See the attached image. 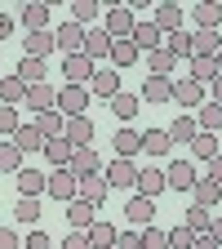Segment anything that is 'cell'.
<instances>
[{"instance_id": "obj_21", "label": "cell", "mask_w": 222, "mask_h": 249, "mask_svg": "<svg viewBox=\"0 0 222 249\" xmlns=\"http://www.w3.org/2000/svg\"><path fill=\"white\" fill-rule=\"evenodd\" d=\"M191 205L218 209V205H222V187H218L213 178H196V187H191Z\"/></svg>"}, {"instance_id": "obj_57", "label": "cell", "mask_w": 222, "mask_h": 249, "mask_svg": "<svg viewBox=\"0 0 222 249\" xmlns=\"http://www.w3.org/2000/svg\"><path fill=\"white\" fill-rule=\"evenodd\" d=\"M209 236H213V240L222 245V218H213V223H209Z\"/></svg>"}, {"instance_id": "obj_42", "label": "cell", "mask_w": 222, "mask_h": 249, "mask_svg": "<svg viewBox=\"0 0 222 249\" xmlns=\"http://www.w3.org/2000/svg\"><path fill=\"white\" fill-rule=\"evenodd\" d=\"M14 218H18V223H27V227H36V218H40V196H18Z\"/></svg>"}, {"instance_id": "obj_48", "label": "cell", "mask_w": 222, "mask_h": 249, "mask_svg": "<svg viewBox=\"0 0 222 249\" xmlns=\"http://www.w3.org/2000/svg\"><path fill=\"white\" fill-rule=\"evenodd\" d=\"M18 124H22L18 107H5V103H0V138H14V134H18Z\"/></svg>"}, {"instance_id": "obj_49", "label": "cell", "mask_w": 222, "mask_h": 249, "mask_svg": "<svg viewBox=\"0 0 222 249\" xmlns=\"http://www.w3.org/2000/svg\"><path fill=\"white\" fill-rule=\"evenodd\" d=\"M142 249H169V231H160V227H142Z\"/></svg>"}, {"instance_id": "obj_24", "label": "cell", "mask_w": 222, "mask_h": 249, "mask_svg": "<svg viewBox=\"0 0 222 249\" xmlns=\"http://www.w3.org/2000/svg\"><path fill=\"white\" fill-rule=\"evenodd\" d=\"M85 236H89V245H93V249H111L120 231H116V223H107V218H93Z\"/></svg>"}, {"instance_id": "obj_29", "label": "cell", "mask_w": 222, "mask_h": 249, "mask_svg": "<svg viewBox=\"0 0 222 249\" xmlns=\"http://www.w3.org/2000/svg\"><path fill=\"white\" fill-rule=\"evenodd\" d=\"M218 49H222L218 31H196L191 36V58H218Z\"/></svg>"}, {"instance_id": "obj_54", "label": "cell", "mask_w": 222, "mask_h": 249, "mask_svg": "<svg viewBox=\"0 0 222 249\" xmlns=\"http://www.w3.org/2000/svg\"><path fill=\"white\" fill-rule=\"evenodd\" d=\"M209 178H213V182L222 187V151H218V156H213V160H209Z\"/></svg>"}, {"instance_id": "obj_53", "label": "cell", "mask_w": 222, "mask_h": 249, "mask_svg": "<svg viewBox=\"0 0 222 249\" xmlns=\"http://www.w3.org/2000/svg\"><path fill=\"white\" fill-rule=\"evenodd\" d=\"M0 249H22V240H18L14 227H0Z\"/></svg>"}, {"instance_id": "obj_19", "label": "cell", "mask_w": 222, "mask_h": 249, "mask_svg": "<svg viewBox=\"0 0 222 249\" xmlns=\"http://www.w3.org/2000/svg\"><path fill=\"white\" fill-rule=\"evenodd\" d=\"M129 40H134V49H138V53H151V49H160V40H165V36H160V27L147 18V22H138V27H134V36H129Z\"/></svg>"}, {"instance_id": "obj_47", "label": "cell", "mask_w": 222, "mask_h": 249, "mask_svg": "<svg viewBox=\"0 0 222 249\" xmlns=\"http://www.w3.org/2000/svg\"><path fill=\"white\" fill-rule=\"evenodd\" d=\"M196 245V231L187 227V223H173L169 227V249H191Z\"/></svg>"}, {"instance_id": "obj_43", "label": "cell", "mask_w": 222, "mask_h": 249, "mask_svg": "<svg viewBox=\"0 0 222 249\" xmlns=\"http://www.w3.org/2000/svg\"><path fill=\"white\" fill-rule=\"evenodd\" d=\"M182 223L191 227L196 236H205V231H209V223H213V209H205V205H191V209L182 213Z\"/></svg>"}, {"instance_id": "obj_5", "label": "cell", "mask_w": 222, "mask_h": 249, "mask_svg": "<svg viewBox=\"0 0 222 249\" xmlns=\"http://www.w3.org/2000/svg\"><path fill=\"white\" fill-rule=\"evenodd\" d=\"M85 107H89V85H62L58 89V107L53 111H62V116H85Z\"/></svg>"}, {"instance_id": "obj_6", "label": "cell", "mask_w": 222, "mask_h": 249, "mask_svg": "<svg viewBox=\"0 0 222 249\" xmlns=\"http://www.w3.org/2000/svg\"><path fill=\"white\" fill-rule=\"evenodd\" d=\"M53 45L62 49V58H71V53H85V27H76V22L67 18L62 27H53Z\"/></svg>"}, {"instance_id": "obj_23", "label": "cell", "mask_w": 222, "mask_h": 249, "mask_svg": "<svg viewBox=\"0 0 222 249\" xmlns=\"http://www.w3.org/2000/svg\"><path fill=\"white\" fill-rule=\"evenodd\" d=\"M22 49H27V58H49L58 45H53V31H27V40H22Z\"/></svg>"}, {"instance_id": "obj_51", "label": "cell", "mask_w": 222, "mask_h": 249, "mask_svg": "<svg viewBox=\"0 0 222 249\" xmlns=\"http://www.w3.org/2000/svg\"><path fill=\"white\" fill-rule=\"evenodd\" d=\"M27 249H53L49 231H40V227H31V236H27Z\"/></svg>"}, {"instance_id": "obj_55", "label": "cell", "mask_w": 222, "mask_h": 249, "mask_svg": "<svg viewBox=\"0 0 222 249\" xmlns=\"http://www.w3.org/2000/svg\"><path fill=\"white\" fill-rule=\"evenodd\" d=\"M191 249H222V245H218V240L205 231V236H196V245H191Z\"/></svg>"}, {"instance_id": "obj_32", "label": "cell", "mask_w": 222, "mask_h": 249, "mask_svg": "<svg viewBox=\"0 0 222 249\" xmlns=\"http://www.w3.org/2000/svg\"><path fill=\"white\" fill-rule=\"evenodd\" d=\"M134 62H138V49H134V40H111V58H107V67L124 71V67H134Z\"/></svg>"}, {"instance_id": "obj_9", "label": "cell", "mask_w": 222, "mask_h": 249, "mask_svg": "<svg viewBox=\"0 0 222 249\" xmlns=\"http://www.w3.org/2000/svg\"><path fill=\"white\" fill-rule=\"evenodd\" d=\"M85 58L93 62V67L111 58V36H107L102 27H85Z\"/></svg>"}, {"instance_id": "obj_38", "label": "cell", "mask_w": 222, "mask_h": 249, "mask_svg": "<svg viewBox=\"0 0 222 249\" xmlns=\"http://www.w3.org/2000/svg\"><path fill=\"white\" fill-rule=\"evenodd\" d=\"M142 151H147V156H169L173 142H169L165 129H142Z\"/></svg>"}, {"instance_id": "obj_37", "label": "cell", "mask_w": 222, "mask_h": 249, "mask_svg": "<svg viewBox=\"0 0 222 249\" xmlns=\"http://www.w3.org/2000/svg\"><path fill=\"white\" fill-rule=\"evenodd\" d=\"M31 124H36L45 138H62V129H67V116H62V111H40Z\"/></svg>"}, {"instance_id": "obj_27", "label": "cell", "mask_w": 222, "mask_h": 249, "mask_svg": "<svg viewBox=\"0 0 222 249\" xmlns=\"http://www.w3.org/2000/svg\"><path fill=\"white\" fill-rule=\"evenodd\" d=\"M45 142H49V138L36 129V124H18V134H14V147H18L22 156H27V151H45Z\"/></svg>"}, {"instance_id": "obj_14", "label": "cell", "mask_w": 222, "mask_h": 249, "mask_svg": "<svg viewBox=\"0 0 222 249\" xmlns=\"http://www.w3.org/2000/svg\"><path fill=\"white\" fill-rule=\"evenodd\" d=\"M165 134H169V142H173V147H191V138L200 134V129H196V116H191V111H178V120L169 124Z\"/></svg>"}, {"instance_id": "obj_33", "label": "cell", "mask_w": 222, "mask_h": 249, "mask_svg": "<svg viewBox=\"0 0 222 249\" xmlns=\"http://www.w3.org/2000/svg\"><path fill=\"white\" fill-rule=\"evenodd\" d=\"M138 107H142V98H138V93H124V89H120L116 98H111V116H116V120H124V124L138 116Z\"/></svg>"}, {"instance_id": "obj_8", "label": "cell", "mask_w": 222, "mask_h": 249, "mask_svg": "<svg viewBox=\"0 0 222 249\" xmlns=\"http://www.w3.org/2000/svg\"><path fill=\"white\" fill-rule=\"evenodd\" d=\"M107 187H120V192H134V182H138V165L134 160H124V156H116V160L107 165Z\"/></svg>"}, {"instance_id": "obj_31", "label": "cell", "mask_w": 222, "mask_h": 249, "mask_svg": "<svg viewBox=\"0 0 222 249\" xmlns=\"http://www.w3.org/2000/svg\"><path fill=\"white\" fill-rule=\"evenodd\" d=\"M218 22H222V5L218 0H200L196 5V31H218Z\"/></svg>"}, {"instance_id": "obj_20", "label": "cell", "mask_w": 222, "mask_h": 249, "mask_svg": "<svg viewBox=\"0 0 222 249\" xmlns=\"http://www.w3.org/2000/svg\"><path fill=\"white\" fill-rule=\"evenodd\" d=\"M62 76H67V85H89L93 62H89L85 53H71V58H62Z\"/></svg>"}, {"instance_id": "obj_39", "label": "cell", "mask_w": 222, "mask_h": 249, "mask_svg": "<svg viewBox=\"0 0 222 249\" xmlns=\"http://www.w3.org/2000/svg\"><path fill=\"white\" fill-rule=\"evenodd\" d=\"M187 67H191V80H200V85H213V76H222L218 58H187Z\"/></svg>"}, {"instance_id": "obj_11", "label": "cell", "mask_w": 222, "mask_h": 249, "mask_svg": "<svg viewBox=\"0 0 222 249\" xmlns=\"http://www.w3.org/2000/svg\"><path fill=\"white\" fill-rule=\"evenodd\" d=\"M76 178H93V174H102V156L93 151V147H76L71 151V165H67Z\"/></svg>"}, {"instance_id": "obj_13", "label": "cell", "mask_w": 222, "mask_h": 249, "mask_svg": "<svg viewBox=\"0 0 222 249\" xmlns=\"http://www.w3.org/2000/svg\"><path fill=\"white\" fill-rule=\"evenodd\" d=\"M107 192H111V187H107V178H102V174H93V178H80L76 200H85V205H93V209H98V205H107Z\"/></svg>"}, {"instance_id": "obj_41", "label": "cell", "mask_w": 222, "mask_h": 249, "mask_svg": "<svg viewBox=\"0 0 222 249\" xmlns=\"http://www.w3.org/2000/svg\"><path fill=\"white\" fill-rule=\"evenodd\" d=\"M14 76H18L22 85H40V80H45V62H40V58H27V53H22V62H18V71H14Z\"/></svg>"}, {"instance_id": "obj_25", "label": "cell", "mask_w": 222, "mask_h": 249, "mask_svg": "<svg viewBox=\"0 0 222 249\" xmlns=\"http://www.w3.org/2000/svg\"><path fill=\"white\" fill-rule=\"evenodd\" d=\"M98 218V209L85 205V200H67V227L71 231H89V223Z\"/></svg>"}, {"instance_id": "obj_22", "label": "cell", "mask_w": 222, "mask_h": 249, "mask_svg": "<svg viewBox=\"0 0 222 249\" xmlns=\"http://www.w3.org/2000/svg\"><path fill=\"white\" fill-rule=\"evenodd\" d=\"M134 192H138V196H147V200H155V196L165 192V169H138Z\"/></svg>"}, {"instance_id": "obj_34", "label": "cell", "mask_w": 222, "mask_h": 249, "mask_svg": "<svg viewBox=\"0 0 222 249\" xmlns=\"http://www.w3.org/2000/svg\"><path fill=\"white\" fill-rule=\"evenodd\" d=\"M160 49H165L173 62L191 58V31H173V36H165V40H160Z\"/></svg>"}, {"instance_id": "obj_58", "label": "cell", "mask_w": 222, "mask_h": 249, "mask_svg": "<svg viewBox=\"0 0 222 249\" xmlns=\"http://www.w3.org/2000/svg\"><path fill=\"white\" fill-rule=\"evenodd\" d=\"M213 103H222V76H213Z\"/></svg>"}, {"instance_id": "obj_40", "label": "cell", "mask_w": 222, "mask_h": 249, "mask_svg": "<svg viewBox=\"0 0 222 249\" xmlns=\"http://www.w3.org/2000/svg\"><path fill=\"white\" fill-rule=\"evenodd\" d=\"M22 169V151L14 147V138H0V174H18Z\"/></svg>"}, {"instance_id": "obj_3", "label": "cell", "mask_w": 222, "mask_h": 249, "mask_svg": "<svg viewBox=\"0 0 222 249\" xmlns=\"http://www.w3.org/2000/svg\"><path fill=\"white\" fill-rule=\"evenodd\" d=\"M76 187H80V178L71 174V169H53L49 178H45V196H53V200H76Z\"/></svg>"}, {"instance_id": "obj_52", "label": "cell", "mask_w": 222, "mask_h": 249, "mask_svg": "<svg viewBox=\"0 0 222 249\" xmlns=\"http://www.w3.org/2000/svg\"><path fill=\"white\" fill-rule=\"evenodd\" d=\"M62 249H93L85 231H67V240H62Z\"/></svg>"}, {"instance_id": "obj_56", "label": "cell", "mask_w": 222, "mask_h": 249, "mask_svg": "<svg viewBox=\"0 0 222 249\" xmlns=\"http://www.w3.org/2000/svg\"><path fill=\"white\" fill-rule=\"evenodd\" d=\"M9 31H14V18H9V14H0V45H5Z\"/></svg>"}, {"instance_id": "obj_16", "label": "cell", "mask_w": 222, "mask_h": 249, "mask_svg": "<svg viewBox=\"0 0 222 249\" xmlns=\"http://www.w3.org/2000/svg\"><path fill=\"white\" fill-rule=\"evenodd\" d=\"M62 138H67L71 147H89V142H93V120H89V116H67Z\"/></svg>"}, {"instance_id": "obj_36", "label": "cell", "mask_w": 222, "mask_h": 249, "mask_svg": "<svg viewBox=\"0 0 222 249\" xmlns=\"http://www.w3.org/2000/svg\"><path fill=\"white\" fill-rule=\"evenodd\" d=\"M98 14H102L98 0H71V22H76V27H93V22H98Z\"/></svg>"}, {"instance_id": "obj_10", "label": "cell", "mask_w": 222, "mask_h": 249, "mask_svg": "<svg viewBox=\"0 0 222 249\" xmlns=\"http://www.w3.org/2000/svg\"><path fill=\"white\" fill-rule=\"evenodd\" d=\"M173 103H178V107H187V111H196V107L205 103V85H200V80H191V76L173 80Z\"/></svg>"}, {"instance_id": "obj_26", "label": "cell", "mask_w": 222, "mask_h": 249, "mask_svg": "<svg viewBox=\"0 0 222 249\" xmlns=\"http://www.w3.org/2000/svg\"><path fill=\"white\" fill-rule=\"evenodd\" d=\"M111 147H116V156H124V160H134V156L142 151V134L138 129H129V124H124V129L111 138Z\"/></svg>"}, {"instance_id": "obj_45", "label": "cell", "mask_w": 222, "mask_h": 249, "mask_svg": "<svg viewBox=\"0 0 222 249\" xmlns=\"http://www.w3.org/2000/svg\"><path fill=\"white\" fill-rule=\"evenodd\" d=\"M169 71H178V62H173L165 49H151V53H147V76H169Z\"/></svg>"}, {"instance_id": "obj_28", "label": "cell", "mask_w": 222, "mask_h": 249, "mask_svg": "<svg viewBox=\"0 0 222 249\" xmlns=\"http://www.w3.org/2000/svg\"><path fill=\"white\" fill-rule=\"evenodd\" d=\"M18 22L27 27V31H49V5H22V14H18Z\"/></svg>"}, {"instance_id": "obj_59", "label": "cell", "mask_w": 222, "mask_h": 249, "mask_svg": "<svg viewBox=\"0 0 222 249\" xmlns=\"http://www.w3.org/2000/svg\"><path fill=\"white\" fill-rule=\"evenodd\" d=\"M218 71H222V49H218Z\"/></svg>"}, {"instance_id": "obj_17", "label": "cell", "mask_w": 222, "mask_h": 249, "mask_svg": "<svg viewBox=\"0 0 222 249\" xmlns=\"http://www.w3.org/2000/svg\"><path fill=\"white\" fill-rule=\"evenodd\" d=\"M196 129H200V134H218V129H222V103L205 98V103L196 107Z\"/></svg>"}, {"instance_id": "obj_4", "label": "cell", "mask_w": 222, "mask_h": 249, "mask_svg": "<svg viewBox=\"0 0 222 249\" xmlns=\"http://www.w3.org/2000/svg\"><path fill=\"white\" fill-rule=\"evenodd\" d=\"M22 107H27V111H36V116H40V111H53V107H58V89H53L49 80H40V85H27V93H22Z\"/></svg>"}, {"instance_id": "obj_1", "label": "cell", "mask_w": 222, "mask_h": 249, "mask_svg": "<svg viewBox=\"0 0 222 249\" xmlns=\"http://www.w3.org/2000/svg\"><path fill=\"white\" fill-rule=\"evenodd\" d=\"M134 27H138L134 9L124 5V0H111V9H107V18H102V31H107L111 40H129V36H134Z\"/></svg>"}, {"instance_id": "obj_12", "label": "cell", "mask_w": 222, "mask_h": 249, "mask_svg": "<svg viewBox=\"0 0 222 249\" xmlns=\"http://www.w3.org/2000/svg\"><path fill=\"white\" fill-rule=\"evenodd\" d=\"M124 218H129L138 231H142V227H151V223H155V200H147V196H138V192H134V196H129V205H124Z\"/></svg>"}, {"instance_id": "obj_18", "label": "cell", "mask_w": 222, "mask_h": 249, "mask_svg": "<svg viewBox=\"0 0 222 249\" xmlns=\"http://www.w3.org/2000/svg\"><path fill=\"white\" fill-rule=\"evenodd\" d=\"M142 103H173V80L169 76H147L142 80Z\"/></svg>"}, {"instance_id": "obj_50", "label": "cell", "mask_w": 222, "mask_h": 249, "mask_svg": "<svg viewBox=\"0 0 222 249\" xmlns=\"http://www.w3.org/2000/svg\"><path fill=\"white\" fill-rule=\"evenodd\" d=\"M111 249H142V231H138V227H134V231H120Z\"/></svg>"}, {"instance_id": "obj_7", "label": "cell", "mask_w": 222, "mask_h": 249, "mask_svg": "<svg viewBox=\"0 0 222 249\" xmlns=\"http://www.w3.org/2000/svg\"><path fill=\"white\" fill-rule=\"evenodd\" d=\"M165 187H173V192H191V187H196V165L187 160V156L169 160V169H165Z\"/></svg>"}, {"instance_id": "obj_44", "label": "cell", "mask_w": 222, "mask_h": 249, "mask_svg": "<svg viewBox=\"0 0 222 249\" xmlns=\"http://www.w3.org/2000/svg\"><path fill=\"white\" fill-rule=\"evenodd\" d=\"M22 93H27V85L18 76H0V103H5V107H18Z\"/></svg>"}, {"instance_id": "obj_15", "label": "cell", "mask_w": 222, "mask_h": 249, "mask_svg": "<svg viewBox=\"0 0 222 249\" xmlns=\"http://www.w3.org/2000/svg\"><path fill=\"white\" fill-rule=\"evenodd\" d=\"M155 27H160V36H173V31H182V9L173 5V0H160L155 5V18H151Z\"/></svg>"}, {"instance_id": "obj_35", "label": "cell", "mask_w": 222, "mask_h": 249, "mask_svg": "<svg viewBox=\"0 0 222 249\" xmlns=\"http://www.w3.org/2000/svg\"><path fill=\"white\" fill-rule=\"evenodd\" d=\"M45 178L40 169H18V196H45Z\"/></svg>"}, {"instance_id": "obj_46", "label": "cell", "mask_w": 222, "mask_h": 249, "mask_svg": "<svg viewBox=\"0 0 222 249\" xmlns=\"http://www.w3.org/2000/svg\"><path fill=\"white\" fill-rule=\"evenodd\" d=\"M191 156L196 160H213L218 156V134H196L191 138Z\"/></svg>"}, {"instance_id": "obj_30", "label": "cell", "mask_w": 222, "mask_h": 249, "mask_svg": "<svg viewBox=\"0 0 222 249\" xmlns=\"http://www.w3.org/2000/svg\"><path fill=\"white\" fill-rule=\"evenodd\" d=\"M71 151H76V147H71L67 138H49V142H45V160H49L53 169H67V165H71Z\"/></svg>"}, {"instance_id": "obj_2", "label": "cell", "mask_w": 222, "mask_h": 249, "mask_svg": "<svg viewBox=\"0 0 222 249\" xmlns=\"http://www.w3.org/2000/svg\"><path fill=\"white\" fill-rule=\"evenodd\" d=\"M116 93H120V71L116 67H93V76H89V98L111 103Z\"/></svg>"}]
</instances>
